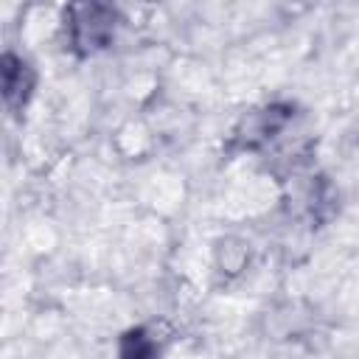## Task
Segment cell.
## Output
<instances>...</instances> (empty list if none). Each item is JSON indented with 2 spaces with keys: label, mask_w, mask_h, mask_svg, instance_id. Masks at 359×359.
I'll list each match as a JSON object with an SVG mask.
<instances>
[{
  "label": "cell",
  "mask_w": 359,
  "mask_h": 359,
  "mask_svg": "<svg viewBox=\"0 0 359 359\" xmlns=\"http://www.w3.org/2000/svg\"><path fill=\"white\" fill-rule=\"evenodd\" d=\"M0 84H3V101H6V109L11 115H22V109L28 107L31 95H34V87H36V73L34 67L20 59L17 53H3L0 59Z\"/></svg>",
  "instance_id": "obj_2"
},
{
  "label": "cell",
  "mask_w": 359,
  "mask_h": 359,
  "mask_svg": "<svg viewBox=\"0 0 359 359\" xmlns=\"http://www.w3.org/2000/svg\"><path fill=\"white\" fill-rule=\"evenodd\" d=\"M157 356H160V348H157L154 337L143 325H135V328L121 334L118 359H157Z\"/></svg>",
  "instance_id": "obj_4"
},
{
  "label": "cell",
  "mask_w": 359,
  "mask_h": 359,
  "mask_svg": "<svg viewBox=\"0 0 359 359\" xmlns=\"http://www.w3.org/2000/svg\"><path fill=\"white\" fill-rule=\"evenodd\" d=\"M292 115H294V109L289 104H269L264 109H255L236 129V143L241 149H258L261 143L275 137L292 121Z\"/></svg>",
  "instance_id": "obj_3"
},
{
  "label": "cell",
  "mask_w": 359,
  "mask_h": 359,
  "mask_svg": "<svg viewBox=\"0 0 359 359\" xmlns=\"http://www.w3.org/2000/svg\"><path fill=\"white\" fill-rule=\"evenodd\" d=\"M118 20H121L118 8L107 6V3H73V6H67L65 28H67L70 50L81 59L107 50L115 39Z\"/></svg>",
  "instance_id": "obj_1"
}]
</instances>
